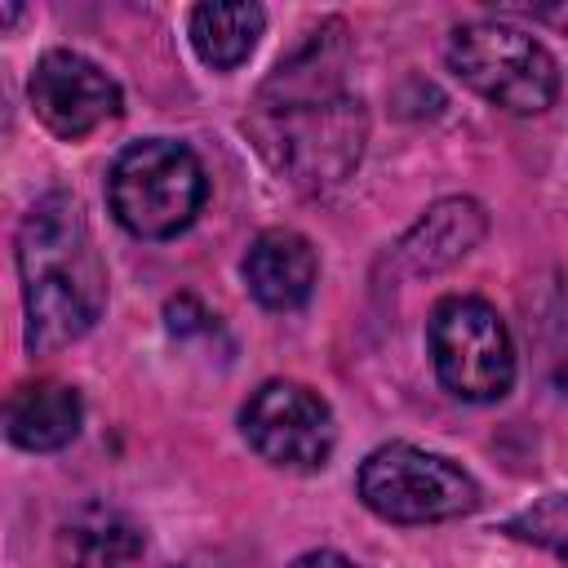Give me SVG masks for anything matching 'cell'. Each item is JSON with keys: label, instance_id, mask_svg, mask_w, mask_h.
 Segmentation results:
<instances>
[{"label": "cell", "instance_id": "1", "mask_svg": "<svg viewBox=\"0 0 568 568\" xmlns=\"http://www.w3.org/2000/svg\"><path fill=\"white\" fill-rule=\"evenodd\" d=\"M342 22H324L320 31H311L297 53L280 58L248 111L257 151L302 191L342 182L364 151L368 120L359 98L342 80Z\"/></svg>", "mask_w": 568, "mask_h": 568}, {"label": "cell", "instance_id": "2", "mask_svg": "<svg viewBox=\"0 0 568 568\" xmlns=\"http://www.w3.org/2000/svg\"><path fill=\"white\" fill-rule=\"evenodd\" d=\"M18 275L27 342L36 351L67 346L98 324L106 306V266L75 195L49 191L27 209L18 226Z\"/></svg>", "mask_w": 568, "mask_h": 568}, {"label": "cell", "instance_id": "3", "mask_svg": "<svg viewBox=\"0 0 568 568\" xmlns=\"http://www.w3.org/2000/svg\"><path fill=\"white\" fill-rule=\"evenodd\" d=\"M209 195L204 164L186 142L142 138L129 142L106 173V204L138 240H169L186 231Z\"/></svg>", "mask_w": 568, "mask_h": 568}, {"label": "cell", "instance_id": "4", "mask_svg": "<svg viewBox=\"0 0 568 568\" xmlns=\"http://www.w3.org/2000/svg\"><path fill=\"white\" fill-rule=\"evenodd\" d=\"M448 71L510 115H541L559 93V62L550 49L497 18L466 22L448 36Z\"/></svg>", "mask_w": 568, "mask_h": 568}, {"label": "cell", "instance_id": "5", "mask_svg": "<svg viewBox=\"0 0 568 568\" xmlns=\"http://www.w3.org/2000/svg\"><path fill=\"white\" fill-rule=\"evenodd\" d=\"M359 501L390 524H439L479 506V484L448 457L417 444H382L359 462Z\"/></svg>", "mask_w": 568, "mask_h": 568}, {"label": "cell", "instance_id": "6", "mask_svg": "<svg viewBox=\"0 0 568 568\" xmlns=\"http://www.w3.org/2000/svg\"><path fill=\"white\" fill-rule=\"evenodd\" d=\"M426 351L448 395L493 404L515 386V342L484 297H444L426 324Z\"/></svg>", "mask_w": 568, "mask_h": 568}, {"label": "cell", "instance_id": "7", "mask_svg": "<svg viewBox=\"0 0 568 568\" xmlns=\"http://www.w3.org/2000/svg\"><path fill=\"white\" fill-rule=\"evenodd\" d=\"M240 430L248 448L280 470H320L333 457L337 422L320 390L302 382H262L240 408Z\"/></svg>", "mask_w": 568, "mask_h": 568}, {"label": "cell", "instance_id": "8", "mask_svg": "<svg viewBox=\"0 0 568 568\" xmlns=\"http://www.w3.org/2000/svg\"><path fill=\"white\" fill-rule=\"evenodd\" d=\"M27 98L40 124L67 142L89 138L93 129L120 115V84L93 58L71 53V49H49L36 62L27 80Z\"/></svg>", "mask_w": 568, "mask_h": 568}, {"label": "cell", "instance_id": "9", "mask_svg": "<svg viewBox=\"0 0 568 568\" xmlns=\"http://www.w3.org/2000/svg\"><path fill=\"white\" fill-rule=\"evenodd\" d=\"M240 275H244V288L253 293L257 306H266V311H297L315 293L320 257H315L306 235H297L288 226H271V231H262L248 244Z\"/></svg>", "mask_w": 568, "mask_h": 568}, {"label": "cell", "instance_id": "10", "mask_svg": "<svg viewBox=\"0 0 568 568\" xmlns=\"http://www.w3.org/2000/svg\"><path fill=\"white\" fill-rule=\"evenodd\" d=\"M84 426L80 390L67 382H22L4 404V435L27 453H58Z\"/></svg>", "mask_w": 568, "mask_h": 568}, {"label": "cell", "instance_id": "11", "mask_svg": "<svg viewBox=\"0 0 568 568\" xmlns=\"http://www.w3.org/2000/svg\"><path fill=\"white\" fill-rule=\"evenodd\" d=\"M138 559H142V528L106 501L80 506L58 528L62 568H133Z\"/></svg>", "mask_w": 568, "mask_h": 568}, {"label": "cell", "instance_id": "12", "mask_svg": "<svg viewBox=\"0 0 568 568\" xmlns=\"http://www.w3.org/2000/svg\"><path fill=\"white\" fill-rule=\"evenodd\" d=\"M484 235V209L475 200H439L399 244V257L408 262V271H439L448 262H457L462 253H470Z\"/></svg>", "mask_w": 568, "mask_h": 568}, {"label": "cell", "instance_id": "13", "mask_svg": "<svg viewBox=\"0 0 568 568\" xmlns=\"http://www.w3.org/2000/svg\"><path fill=\"white\" fill-rule=\"evenodd\" d=\"M266 27V13L262 4H248V0H235V4H195L191 9V22H186V36H191V49L204 67L213 71H231L240 67L257 36Z\"/></svg>", "mask_w": 568, "mask_h": 568}, {"label": "cell", "instance_id": "14", "mask_svg": "<svg viewBox=\"0 0 568 568\" xmlns=\"http://www.w3.org/2000/svg\"><path fill=\"white\" fill-rule=\"evenodd\" d=\"M506 532L524 537V541H532V546H541V550H550L559 559H568V493H555V497L519 510L506 524Z\"/></svg>", "mask_w": 568, "mask_h": 568}, {"label": "cell", "instance_id": "15", "mask_svg": "<svg viewBox=\"0 0 568 568\" xmlns=\"http://www.w3.org/2000/svg\"><path fill=\"white\" fill-rule=\"evenodd\" d=\"M528 333H537V342H541V364H546V373L559 377L564 351H568V288H559V293L550 297V306H546L537 320H528Z\"/></svg>", "mask_w": 568, "mask_h": 568}, {"label": "cell", "instance_id": "16", "mask_svg": "<svg viewBox=\"0 0 568 568\" xmlns=\"http://www.w3.org/2000/svg\"><path fill=\"white\" fill-rule=\"evenodd\" d=\"M293 568H359L355 559H346L342 550H306L293 559Z\"/></svg>", "mask_w": 568, "mask_h": 568}]
</instances>
